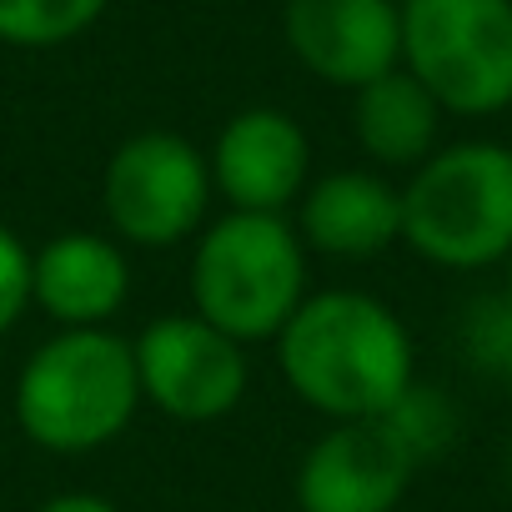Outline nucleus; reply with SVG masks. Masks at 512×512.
<instances>
[{
    "instance_id": "nucleus-1",
    "label": "nucleus",
    "mask_w": 512,
    "mask_h": 512,
    "mask_svg": "<svg viewBox=\"0 0 512 512\" xmlns=\"http://www.w3.org/2000/svg\"><path fill=\"white\" fill-rule=\"evenodd\" d=\"M272 347L292 397L327 422H382L417 382L407 322L357 287L312 292Z\"/></svg>"
},
{
    "instance_id": "nucleus-2",
    "label": "nucleus",
    "mask_w": 512,
    "mask_h": 512,
    "mask_svg": "<svg viewBox=\"0 0 512 512\" xmlns=\"http://www.w3.org/2000/svg\"><path fill=\"white\" fill-rule=\"evenodd\" d=\"M141 407L136 352L116 327L51 332L11 387L21 437L51 457H91L121 442Z\"/></svg>"
},
{
    "instance_id": "nucleus-3",
    "label": "nucleus",
    "mask_w": 512,
    "mask_h": 512,
    "mask_svg": "<svg viewBox=\"0 0 512 512\" xmlns=\"http://www.w3.org/2000/svg\"><path fill=\"white\" fill-rule=\"evenodd\" d=\"M307 262L292 216H256L226 211L201 226L191 241L186 292L191 312L236 337L241 347L277 342L282 327L297 317L307 292Z\"/></svg>"
},
{
    "instance_id": "nucleus-4",
    "label": "nucleus",
    "mask_w": 512,
    "mask_h": 512,
    "mask_svg": "<svg viewBox=\"0 0 512 512\" xmlns=\"http://www.w3.org/2000/svg\"><path fill=\"white\" fill-rule=\"evenodd\" d=\"M402 246L442 272L502 267L512 256V146H437L402 186Z\"/></svg>"
},
{
    "instance_id": "nucleus-5",
    "label": "nucleus",
    "mask_w": 512,
    "mask_h": 512,
    "mask_svg": "<svg viewBox=\"0 0 512 512\" xmlns=\"http://www.w3.org/2000/svg\"><path fill=\"white\" fill-rule=\"evenodd\" d=\"M402 71L442 116H497L512 106V0H407Z\"/></svg>"
},
{
    "instance_id": "nucleus-6",
    "label": "nucleus",
    "mask_w": 512,
    "mask_h": 512,
    "mask_svg": "<svg viewBox=\"0 0 512 512\" xmlns=\"http://www.w3.org/2000/svg\"><path fill=\"white\" fill-rule=\"evenodd\" d=\"M211 166L196 141L181 131H136L126 136L101 171L106 231L136 251H171L201 236L211 221Z\"/></svg>"
},
{
    "instance_id": "nucleus-7",
    "label": "nucleus",
    "mask_w": 512,
    "mask_h": 512,
    "mask_svg": "<svg viewBox=\"0 0 512 512\" xmlns=\"http://www.w3.org/2000/svg\"><path fill=\"white\" fill-rule=\"evenodd\" d=\"M136 352V377H141V402L166 412L171 422H221L246 402L251 387V357L236 337L211 327L206 317L166 312L146 322L131 337Z\"/></svg>"
},
{
    "instance_id": "nucleus-8",
    "label": "nucleus",
    "mask_w": 512,
    "mask_h": 512,
    "mask_svg": "<svg viewBox=\"0 0 512 512\" xmlns=\"http://www.w3.org/2000/svg\"><path fill=\"white\" fill-rule=\"evenodd\" d=\"M206 166L211 191L216 201H226V211L292 216L302 191L312 186V141L297 116L277 106H246L216 131Z\"/></svg>"
},
{
    "instance_id": "nucleus-9",
    "label": "nucleus",
    "mask_w": 512,
    "mask_h": 512,
    "mask_svg": "<svg viewBox=\"0 0 512 512\" xmlns=\"http://www.w3.org/2000/svg\"><path fill=\"white\" fill-rule=\"evenodd\" d=\"M417 462L382 422H327L307 442L292 492L297 512H397Z\"/></svg>"
},
{
    "instance_id": "nucleus-10",
    "label": "nucleus",
    "mask_w": 512,
    "mask_h": 512,
    "mask_svg": "<svg viewBox=\"0 0 512 512\" xmlns=\"http://www.w3.org/2000/svg\"><path fill=\"white\" fill-rule=\"evenodd\" d=\"M282 31L292 56L342 91H362L402 66L397 0H287Z\"/></svg>"
},
{
    "instance_id": "nucleus-11",
    "label": "nucleus",
    "mask_w": 512,
    "mask_h": 512,
    "mask_svg": "<svg viewBox=\"0 0 512 512\" xmlns=\"http://www.w3.org/2000/svg\"><path fill=\"white\" fill-rule=\"evenodd\" d=\"M131 302V256L111 231H56L31 251V312L56 332L111 327Z\"/></svg>"
},
{
    "instance_id": "nucleus-12",
    "label": "nucleus",
    "mask_w": 512,
    "mask_h": 512,
    "mask_svg": "<svg viewBox=\"0 0 512 512\" xmlns=\"http://www.w3.org/2000/svg\"><path fill=\"white\" fill-rule=\"evenodd\" d=\"M292 226L312 256L372 262L402 241V186L362 166L312 176L292 211Z\"/></svg>"
},
{
    "instance_id": "nucleus-13",
    "label": "nucleus",
    "mask_w": 512,
    "mask_h": 512,
    "mask_svg": "<svg viewBox=\"0 0 512 512\" xmlns=\"http://www.w3.org/2000/svg\"><path fill=\"white\" fill-rule=\"evenodd\" d=\"M352 136L382 171H417L442 136V106L402 66L352 91Z\"/></svg>"
},
{
    "instance_id": "nucleus-14",
    "label": "nucleus",
    "mask_w": 512,
    "mask_h": 512,
    "mask_svg": "<svg viewBox=\"0 0 512 512\" xmlns=\"http://www.w3.org/2000/svg\"><path fill=\"white\" fill-rule=\"evenodd\" d=\"M382 427L402 442V452H407L417 467H427V462H437L442 452L457 447V437H462V412H457V402H452L442 387L412 382V387L402 392V402L382 417Z\"/></svg>"
},
{
    "instance_id": "nucleus-15",
    "label": "nucleus",
    "mask_w": 512,
    "mask_h": 512,
    "mask_svg": "<svg viewBox=\"0 0 512 512\" xmlns=\"http://www.w3.org/2000/svg\"><path fill=\"white\" fill-rule=\"evenodd\" d=\"M111 0H0V41L21 51H51L86 36Z\"/></svg>"
},
{
    "instance_id": "nucleus-16",
    "label": "nucleus",
    "mask_w": 512,
    "mask_h": 512,
    "mask_svg": "<svg viewBox=\"0 0 512 512\" xmlns=\"http://www.w3.org/2000/svg\"><path fill=\"white\" fill-rule=\"evenodd\" d=\"M457 342H462V357L477 372H492L497 377L502 362H507V352H512V302L502 292L467 302L462 327H457Z\"/></svg>"
},
{
    "instance_id": "nucleus-17",
    "label": "nucleus",
    "mask_w": 512,
    "mask_h": 512,
    "mask_svg": "<svg viewBox=\"0 0 512 512\" xmlns=\"http://www.w3.org/2000/svg\"><path fill=\"white\" fill-rule=\"evenodd\" d=\"M26 317H31V246L11 221H0V337H11Z\"/></svg>"
},
{
    "instance_id": "nucleus-18",
    "label": "nucleus",
    "mask_w": 512,
    "mask_h": 512,
    "mask_svg": "<svg viewBox=\"0 0 512 512\" xmlns=\"http://www.w3.org/2000/svg\"><path fill=\"white\" fill-rule=\"evenodd\" d=\"M31 512H121V507L101 492H56V497L36 502Z\"/></svg>"
},
{
    "instance_id": "nucleus-19",
    "label": "nucleus",
    "mask_w": 512,
    "mask_h": 512,
    "mask_svg": "<svg viewBox=\"0 0 512 512\" xmlns=\"http://www.w3.org/2000/svg\"><path fill=\"white\" fill-rule=\"evenodd\" d=\"M502 297L512 302V256H507V262H502Z\"/></svg>"
},
{
    "instance_id": "nucleus-20",
    "label": "nucleus",
    "mask_w": 512,
    "mask_h": 512,
    "mask_svg": "<svg viewBox=\"0 0 512 512\" xmlns=\"http://www.w3.org/2000/svg\"><path fill=\"white\" fill-rule=\"evenodd\" d=\"M502 382H507V392H512V352H507V362H502V372H497Z\"/></svg>"
}]
</instances>
